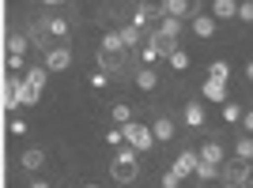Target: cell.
<instances>
[{"label":"cell","mask_w":253,"mask_h":188,"mask_svg":"<svg viewBox=\"0 0 253 188\" xmlns=\"http://www.w3.org/2000/svg\"><path fill=\"white\" fill-rule=\"evenodd\" d=\"M110 177H114L117 185H128V181H136V177H140L136 151H121V155H114V162H110Z\"/></svg>","instance_id":"6da1fadb"},{"label":"cell","mask_w":253,"mask_h":188,"mask_svg":"<svg viewBox=\"0 0 253 188\" xmlns=\"http://www.w3.org/2000/svg\"><path fill=\"white\" fill-rule=\"evenodd\" d=\"M121 136H125L128 147H132V151H140V155H144V151H151V143H155L151 125H132V121H128V125H121Z\"/></svg>","instance_id":"7a4b0ae2"},{"label":"cell","mask_w":253,"mask_h":188,"mask_svg":"<svg viewBox=\"0 0 253 188\" xmlns=\"http://www.w3.org/2000/svg\"><path fill=\"white\" fill-rule=\"evenodd\" d=\"M250 162H242V158H234V162H227V166L219 169V177L227 181V185H246V177H250Z\"/></svg>","instance_id":"3957f363"},{"label":"cell","mask_w":253,"mask_h":188,"mask_svg":"<svg viewBox=\"0 0 253 188\" xmlns=\"http://www.w3.org/2000/svg\"><path fill=\"white\" fill-rule=\"evenodd\" d=\"M193 169H197V155H193V151H181V155L174 158L170 173H174V177H193Z\"/></svg>","instance_id":"277c9868"},{"label":"cell","mask_w":253,"mask_h":188,"mask_svg":"<svg viewBox=\"0 0 253 188\" xmlns=\"http://www.w3.org/2000/svg\"><path fill=\"white\" fill-rule=\"evenodd\" d=\"M238 15V0H211V19H234Z\"/></svg>","instance_id":"5b68a950"},{"label":"cell","mask_w":253,"mask_h":188,"mask_svg":"<svg viewBox=\"0 0 253 188\" xmlns=\"http://www.w3.org/2000/svg\"><path fill=\"white\" fill-rule=\"evenodd\" d=\"M68 64H72V53L68 49H53L49 57H45V68H49V72H64Z\"/></svg>","instance_id":"8992f818"},{"label":"cell","mask_w":253,"mask_h":188,"mask_svg":"<svg viewBox=\"0 0 253 188\" xmlns=\"http://www.w3.org/2000/svg\"><path fill=\"white\" fill-rule=\"evenodd\" d=\"M163 11L174 15V19H181V15H189V11H193V0H163Z\"/></svg>","instance_id":"52a82bcc"},{"label":"cell","mask_w":253,"mask_h":188,"mask_svg":"<svg viewBox=\"0 0 253 188\" xmlns=\"http://www.w3.org/2000/svg\"><path fill=\"white\" fill-rule=\"evenodd\" d=\"M193 31H197V38H211L215 34V19L211 15H193Z\"/></svg>","instance_id":"ba28073f"},{"label":"cell","mask_w":253,"mask_h":188,"mask_svg":"<svg viewBox=\"0 0 253 188\" xmlns=\"http://www.w3.org/2000/svg\"><path fill=\"white\" fill-rule=\"evenodd\" d=\"M204 98H208V102H227V83L208 79V83H204Z\"/></svg>","instance_id":"9c48e42d"},{"label":"cell","mask_w":253,"mask_h":188,"mask_svg":"<svg viewBox=\"0 0 253 188\" xmlns=\"http://www.w3.org/2000/svg\"><path fill=\"white\" fill-rule=\"evenodd\" d=\"M121 49H125V45H121V34H106V38H102V49H98V57H117V53H121Z\"/></svg>","instance_id":"30bf717a"},{"label":"cell","mask_w":253,"mask_h":188,"mask_svg":"<svg viewBox=\"0 0 253 188\" xmlns=\"http://www.w3.org/2000/svg\"><path fill=\"white\" fill-rule=\"evenodd\" d=\"M197 158H204V162H211V166H223V147L219 143H204Z\"/></svg>","instance_id":"8fae6325"},{"label":"cell","mask_w":253,"mask_h":188,"mask_svg":"<svg viewBox=\"0 0 253 188\" xmlns=\"http://www.w3.org/2000/svg\"><path fill=\"white\" fill-rule=\"evenodd\" d=\"M208 79L227 83V79H231V64H227V61H211V64H208Z\"/></svg>","instance_id":"7c38bea8"},{"label":"cell","mask_w":253,"mask_h":188,"mask_svg":"<svg viewBox=\"0 0 253 188\" xmlns=\"http://www.w3.org/2000/svg\"><path fill=\"white\" fill-rule=\"evenodd\" d=\"M185 125L204 128V105H197V102H189V105H185Z\"/></svg>","instance_id":"4fadbf2b"},{"label":"cell","mask_w":253,"mask_h":188,"mask_svg":"<svg viewBox=\"0 0 253 188\" xmlns=\"http://www.w3.org/2000/svg\"><path fill=\"white\" fill-rule=\"evenodd\" d=\"M181 31V19H174V15H163V23H159V34L163 38H178Z\"/></svg>","instance_id":"5bb4252c"},{"label":"cell","mask_w":253,"mask_h":188,"mask_svg":"<svg viewBox=\"0 0 253 188\" xmlns=\"http://www.w3.org/2000/svg\"><path fill=\"white\" fill-rule=\"evenodd\" d=\"M151 136H155V139H170V136H174V125H170V117H159L155 125H151Z\"/></svg>","instance_id":"9a60e30c"},{"label":"cell","mask_w":253,"mask_h":188,"mask_svg":"<svg viewBox=\"0 0 253 188\" xmlns=\"http://www.w3.org/2000/svg\"><path fill=\"white\" fill-rule=\"evenodd\" d=\"M201 181H215L219 177V166H211V162H204V158H197V169H193Z\"/></svg>","instance_id":"2e32d148"},{"label":"cell","mask_w":253,"mask_h":188,"mask_svg":"<svg viewBox=\"0 0 253 188\" xmlns=\"http://www.w3.org/2000/svg\"><path fill=\"white\" fill-rule=\"evenodd\" d=\"M155 83H159V75L151 72V68H140L136 72V87L140 91H155Z\"/></svg>","instance_id":"e0dca14e"},{"label":"cell","mask_w":253,"mask_h":188,"mask_svg":"<svg viewBox=\"0 0 253 188\" xmlns=\"http://www.w3.org/2000/svg\"><path fill=\"white\" fill-rule=\"evenodd\" d=\"M234 155L242 158V162H250V158H253V139H250V136H242L238 143H234Z\"/></svg>","instance_id":"ac0fdd59"},{"label":"cell","mask_w":253,"mask_h":188,"mask_svg":"<svg viewBox=\"0 0 253 188\" xmlns=\"http://www.w3.org/2000/svg\"><path fill=\"white\" fill-rule=\"evenodd\" d=\"M42 162H45L42 151H23V166L27 169H42Z\"/></svg>","instance_id":"d6986e66"},{"label":"cell","mask_w":253,"mask_h":188,"mask_svg":"<svg viewBox=\"0 0 253 188\" xmlns=\"http://www.w3.org/2000/svg\"><path fill=\"white\" fill-rule=\"evenodd\" d=\"M110 117H114L117 125H128V121H132V109H128V105H125V102H117V105H114V109H110Z\"/></svg>","instance_id":"ffe728a7"},{"label":"cell","mask_w":253,"mask_h":188,"mask_svg":"<svg viewBox=\"0 0 253 188\" xmlns=\"http://www.w3.org/2000/svg\"><path fill=\"white\" fill-rule=\"evenodd\" d=\"M27 83H31L34 91H42L45 87V68H31V72H27Z\"/></svg>","instance_id":"44dd1931"},{"label":"cell","mask_w":253,"mask_h":188,"mask_svg":"<svg viewBox=\"0 0 253 188\" xmlns=\"http://www.w3.org/2000/svg\"><path fill=\"white\" fill-rule=\"evenodd\" d=\"M117 34H121V45H125V49H132V45L140 42V31H136V27H125V31H117Z\"/></svg>","instance_id":"7402d4cb"},{"label":"cell","mask_w":253,"mask_h":188,"mask_svg":"<svg viewBox=\"0 0 253 188\" xmlns=\"http://www.w3.org/2000/svg\"><path fill=\"white\" fill-rule=\"evenodd\" d=\"M170 68H174V72H185V68H189V57H185L181 49H174L170 53Z\"/></svg>","instance_id":"603a6c76"},{"label":"cell","mask_w":253,"mask_h":188,"mask_svg":"<svg viewBox=\"0 0 253 188\" xmlns=\"http://www.w3.org/2000/svg\"><path fill=\"white\" fill-rule=\"evenodd\" d=\"M223 121H227V125H231V121H242V109L231 105V102H223Z\"/></svg>","instance_id":"cb8c5ba5"},{"label":"cell","mask_w":253,"mask_h":188,"mask_svg":"<svg viewBox=\"0 0 253 188\" xmlns=\"http://www.w3.org/2000/svg\"><path fill=\"white\" fill-rule=\"evenodd\" d=\"M27 45H31V42H27L23 34H15V38H11V42H8V49H11V57H19V53L27 49Z\"/></svg>","instance_id":"d4e9b609"},{"label":"cell","mask_w":253,"mask_h":188,"mask_svg":"<svg viewBox=\"0 0 253 188\" xmlns=\"http://www.w3.org/2000/svg\"><path fill=\"white\" fill-rule=\"evenodd\" d=\"M49 34L53 38H64V34H68V23L64 19H49Z\"/></svg>","instance_id":"484cf974"},{"label":"cell","mask_w":253,"mask_h":188,"mask_svg":"<svg viewBox=\"0 0 253 188\" xmlns=\"http://www.w3.org/2000/svg\"><path fill=\"white\" fill-rule=\"evenodd\" d=\"M238 19L253 23V4H238Z\"/></svg>","instance_id":"4316f807"},{"label":"cell","mask_w":253,"mask_h":188,"mask_svg":"<svg viewBox=\"0 0 253 188\" xmlns=\"http://www.w3.org/2000/svg\"><path fill=\"white\" fill-rule=\"evenodd\" d=\"M140 57H144V61H148V64H151V61H155V57H159V49H155V45H151V42H148V45H144V53H140Z\"/></svg>","instance_id":"83f0119b"},{"label":"cell","mask_w":253,"mask_h":188,"mask_svg":"<svg viewBox=\"0 0 253 188\" xmlns=\"http://www.w3.org/2000/svg\"><path fill=\"white\" fill-rule=\"evenodd\" d=\"M181 177H174V173H163V188H178Z\"/></svg>","instance_id":"f1b7e54d"},{"label":"cell","mask_w":253,"mask_h":188,"mask_svg":"<svg viewBox=\"0 0 253 188\" xmlns=\"http://www.w3.org/2000/svg\"><path fill=\"white\" fill-rule=\"evenodd\" d=\"M121 139H125V136H121V128H114V132H106V143H121Z\"/></svg>","instance_id":"f546056e"},{"label":"cell","mask_w":253,"mask_h":188,"mask_svg":"<svg viewBox=\"0 0 253 188\" xmlns=\"http://www.w3.org/2000/svg\"><path fill=\"white\" fill-rule=\"evenodd\" d=\"M91 87H106V72H95V75H91Z\"/></svg>","instance_id":"4dcf8cb0"},{"label":"cell","mask_w":253,"mask_h":188,"mask_svg":"<svg viewBox=\"0 0 253 188\" xmlns=\"http://www.w3.org/2000/svg\"><path fill=\"white\" fill-rule=\"evenodd\" d=\"M242 121H246V128L253 132V109H250V113H242Z\"/></svg>","instance_id":"1f68e13d"},{"label":"cell","mask_w":253,"mask_h":188,"mask_svg":"<svg viewBox=\"0 0 253 188\" xmlns=\"http://www.w3.org/2000/svg\"><path fill=\"white\" fill-rule=\"evenodd\" d=\"M246 79H250V83H253V61L246 64Z\"/></svg>","instance_id":"d6a6232c"},{"label":"cell","mask_w":253,"mask_h":188,"mask_svg":"<svg viewBox=\"0 0 253 188\" xmlns=\"http://www.w3.org/2000/svg\"><path fill=\"white\" fill-rule=\"evenodd\" d=\"M31 188H49V185H45V181H34V185Z\"/></svg>","instance_id":"836d02e7"},{"label":"cell","mask_w":253,"mask_h":188,"mask_svg":"<svg viewBox=\"0 0 253 188\" xmlns=\"http://www.w3.org/2000/svg\"><path fill=\"white\" fill-rule=\"evenodd\" d=\"M219 188H242V185H227V181H223V185H219Z\"/></svg>","instance_id":"e575fe53"},{"label":"cell","mask_w":253,"mask_h":188,"mask_svg":"<svg viewBox=\"0 0 253 188\" xmlns=\"http://www.w3.org/2000/svg\"><path fill=\"white\" fill-rule=\"evenodd\" d=\"M42 4H61V0H42Z\"/></svg>","instance_id":"d590c367"},{"label":"cell","mask_w":253,"mask_h":188,"mask_svg":"<svg viewBox=\"0 0 253 188\" xmlns=\"http://www.w3.org/2000/svg\"><path fill=\"white\" fill-rule=\"evenodd\" d=\"M84 188H102V185H84Z\"/></svg>","instance_id":"8d00e7d4"},{"label":"cell","mask_w":253,"mask_h":188,"mask_svg":"<svg viewBox=\"0 0 253 188\" xmlns=\"http://www.w3.org/2000/svg\"><path fill=\"white\" fill-rule=\"evenodd\" d=\"M201 188H211V185H201Z\"/></svg>","instance_id":"74e56055"}]
</instances>
